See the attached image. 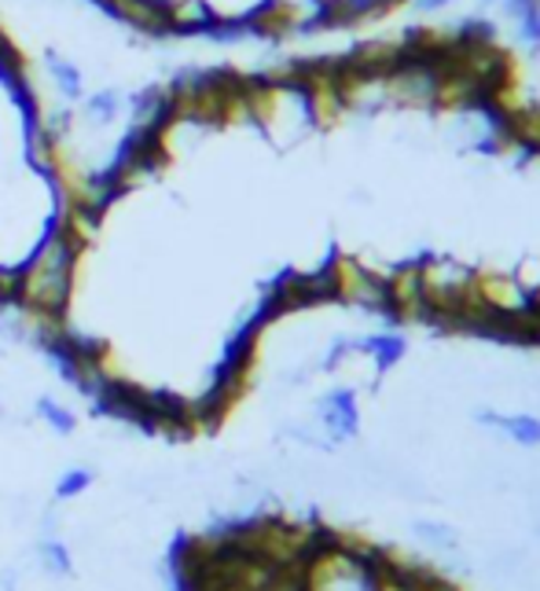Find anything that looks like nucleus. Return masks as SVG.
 <instances>
[{"mask_svg": "<svg viewBox=\"0 0 540 591\" xmlns=\"http://www.w3.org/2000/svg\"><path fill=\"white\" fill-rule=\"evenodd\" d=\"M217 19L220 15L203 0H170V34H209Z\"/></svg>", "mask_w": 540, "mask_h": 591, "instance_id": "f257e3e1", "label": "nucleus"}, {"mask_svg": "<svg viewBox=\"0 0 540 591\" xmlns=\"http://www.w3.org/2000/svg\"><path fill=\"white\" fill-rule=\"evenodd\" d=\"M504 144L522 147L526 155H540V107H518V111H507Z\"/></svg>", "mask_w": 540, "mask_h": 591, "instance_id": "f03ea898", "label": "nucleus"}, {"mask_svg": "<svg viewBox=\"0 0 540 591\" xmlns=\"http://www.w3.org/2000/svg\"><path fill=\"white\" fill-rule=\"evenodd\" d=\"M324 419L335 434L349 437L357 430V404H353V393L342 390V393H331L327 397V408H324Z\"/></svg>", "mask_w": 540, "mask_h": 591, "instance_id": "7ed1b4c3", "label": "nucleus"}, {"mask_svg": "<svg viewBox=\"0 0 540 591\" xmlns=\"http://www.w3.org/2000/svg\"><path fill=\"white\" fill-rule=\"evenodd\" d=\"M48 74H52L55 89L63 92V100H82L85 81H82V70H77L74 63H66V59L55 56V52H48Z\"/></svg>", "mask_w": 540, "mask_h": 591, "instance_id": "20e7f679", "label": "nucleus"}, {"mask_svg": "<svg viewBox=\"0 0 540 591\" xmlns=\"http://www.w3.org/2000/svg\"><path fill=\"white\" fill-rule=\"evenodd\" d=\"M482 423L504 426V430L511 434L515 441H522V445H540V419H533V415H511V419H496V415H482Z\"/></svg>", "mask_w": 540, "mask_h": 591, "instance_id": "39448f33", "label": "nucleus"}, {"mask_svg": "<svg viewBox=\"0 0 540 591\" xmlns=\"http://www.w3.org/2000/svg\"><path fill=\"white\" fill-rule=\"evenodd\" d=\"M85 111L93 122H115L118 111H121V96L118 92H96V96H88Z\"/></svg>", "mask_w": 540, "mask_h": 591, "instance_id": "423d86ee", "label": "nucleus"}, {"mask_svg": "<svg viewBox=\"0 0 540 591\" xmlns=\"http://www.w3.org/2000/svg\"><path fill=\"white\" fill-rule=\"evenodd\" d=\"M37 415L52 426V430H60V434H71L74 426H77V423H74V415L66 412V408H60V404L48 401V397H41V401H37Z\"/></svg>", "mask_w": 540, "mask_h": 591, "instance_id": "0eeeda50", "label": "nucleus"}, {"mask_svg": "<svg viewBox=\"0 0 540 591\" xmlns=\"http://www.w3.org/2000/svg\"><path fill=\"white\" fill-rule=\"evenodd\" d=\"M364 349L379 357V368H390L393 360H401V353H404V342H401V338H393V335H382V338H371V342L364 346Z\"/></svg>", "mask_w": 540, "mask_h": 591, "instance_id": "6e6552de", "label": "nucleus"}, {"mask_svg": "<svg viewBox=\"0 0 540 591\" xmlns=\"http://www.w3.org/2000/svg\"><path fill=\"white\" fill-rule=\"evenodd\" d=\"M88 485H93V470H71V474L60 481V489H55V492H60L63 500H71V496H77V492L88 489Z\"/></svg>", "mask_w": 540, "mask_h": 591, "instance_id": "1a4fd4ad", "label": "nucleus"}, {"mask_svg": "<svg viewBox=\"0 0 540 591\" xmlns=\"http://www.w3.org/2000/svg\"><path fill=\"white\" fill-rule=\"evenodd\" d=\"M41 555H44V562H48L52 573H71V555H66L63 544H44Z\"/></svg>", "mask_w": 540, "mask_h": 591, "instance_id": "9d476101", "label": "nucleus"}, {"mask_svg": "<svg viewBox=\"0 0 540 591\" xmlns=\"http://www.w3.org/2000/svg\"><path fill=\"white\" fill-rule=\"evenodd\" d=\"M423 12H438V8H445V4H452V0H415Z\"/></svg>", "mask_w": 540, "mask_h": 591, "instance_id": "9b49d317", "label": "nucleus"}, {"mask_svg": "<svg viewBox=\"0 0 540 591\" xmlns=\"http://www.w3.org/2000/svg\"><path fill=\"white\" fill-rule=\"evenodd\" d=\"M386 4H390V8H393V4H401V0H386Z\"/></svg>", "mask_w": 540, "mask_h": 591, "instance_id": "f8f14e48", "label": "nucleus"}]
</instances>
